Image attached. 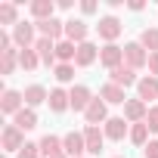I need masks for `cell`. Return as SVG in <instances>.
I'll return each mask as SVG.
<instances>
[{"instance_id":"7402d4cb","label":"cell","mask_w":158,"mask_h":158,"mask_svg":"<svg viewBox=\"0 0 158 158\" xmlns=\"http://www.w3.org/2000/svg\"><path fill=\"white\" fill-rule=\"evenodd\" d=\"M16 62H19V53H16V50H6V53H0V74H13Z\"/></svg>"},{"instance_id":"8992f818","label":"cell","mask_w":158,"mask_h":158,"mask_svg":"<svg viewBox=\"0 0 158 158\" xmlns=\"http://www.w3.org/2000/svg\"><path fill=\"white\" fill-rule=\"evenodd\" d=\"M124 115H127V121H133V124H139V121H146V102L143 99H127L124 102Z\"/></svg>"},{"instance_id":"1f68e13d","label":"cell","mask_w":158,"mask_h":158,"mask_svg":"<svg viewBox=\"0 0 158 158\" xmlns=\"http://www.w3.org/2000/svg\"><path fill=\"white\" fill-rule=\"evenodd\" d=\"M56 77H59V81H71V77H74V68H71L68 62H62V65H56Z\"/></svg>"},{"instance_id":"44dd1931","label":"cell","mask_w":158,"mask_h":158,"mask_svg":"<svg viewBox=\"0 0 158 158\" xmlns=\"http://www.w3.org/2000/svg\"><path fill=\"white\" fill-rule=\"evenodd\" d=\"M31 13H34L40 22L53 19V0H34V3H31Z\"/></svg>"},{"instance_id":"4dcf8cb0","label":"cell","mask_w":158,"mask_h":158,"mask_svg":"<svg viewBox=\"0 0 158 158\" xmlns=\"http://www.w3.org/2000/svg\"><path fill=\"white\" fill-rule=\"evenodd\" d=\"M19 158H40V146H34V143H25V146L19 149Z\"/></svg>"},{"instance_id":"d4e9b609","label":"cell","mask_w":158,"mask_h":158,"mask_svg":"<svg viewBox=\"0 0 158 158\" xmlns=\"http://www.w3.org/2000/svg\"><path fill=\"white\" fill-rule=\"evenodd\" d=\"M102 99H106V102H124L127 96H124V87H118V84H106V87H102Z\"/></svg>"},{"instance_id":"f1b7e54d","label":"cell","mask_w":158,"mask_h":158,"mask_svg":"<svg viewBox=\"0 0 158 158\" xmlns=\"http://www.w3.org/2000/svg\"><path fill=\"white\" fill-rule=\"evenodd\" d=\"M146 136H149V127H146V121H143V124H133V130H130V139H133L136 146H146Z\"/></svg>"},{"instance_id":"5bb4252c","label":"cell","mask_w":158,"mask_h":158,"mask_svg":"<svg viewBox=\"0 0 158 158\" xmlns=\"http://www.w3.org/2000/svg\"><path fill=\"white\" fill-rule=\"evenodd\" d=\"M37 28H40V34H44V37L56 40V37L65 31V22H59V19H47V22H37Z\"/></svg>"},{"instance_id":"836d02e7","label":"cell","mask_w":158,"mask_h":158,"mask_svg":"<svg viewBox=\"0 0 158 158\" xmlns=\"http://www.w3.org/2000/svg\"><path fill=\"white\" fill-rule=\"evenodd\" d=\"M143 155L146 158H158V143H146L143 146Z\"/></svg>"},{"instance_id":"2e32d148","label":"cell","mask_w":158,"mask_h":158,"mask_svg":"<svg viewBox=\"0 0 158 158\" xmlns=\"http://www.w3.org/2000/svg\"><path fill=\"white\" fill-rule=\"evenodd\" d=\"M16 127L25 133V130H34L37 127V115L31 112V109H22V112H16Z\"/></svg>"},{"instance_id":"3957f363","label":"cell","mask_w":158,"mask_h":158,"mask_svg":"<svg viewBox=\"0 0 158 158\" xmlns=\"http://www.w3.org/2000/svg\"><path fill=\"white\" fill-rule=\"evenodd\" d=\"M99 59H102V65L112 71V68H118V65L124 62V50H121V47H115V44H109V47H102Z\"/></svg>"},{"instance_id":"d6986e66","label":"cell","mask_w":158,"mask_h":158,"mask_svg":"<svg viewBox=\"0 0 158 158\" xmlns=\"http://www.w3.org/2000/svg\"><path fill=\"white\" fill-rule=\"evenodd\" d=\"M3 149H10V152H13V149H22V130H19L16 124L3 130Z\"/></svg>"},{"instance_id":"e575fe53","label":"cell","mask_w":158,"mask_h":158,"mask_svg":"<svg viewBox=\"0 0 158 158\" xmlns=\"http://www.w3.org/2000/svg\"><path fill=\"white\" fill-rule=\"evenodd\" d=\"M81 10L90 16V13H96V3H93V0H84V3H81Z\"/></svg>"},{"instance_id":"e0dca14e","label":"cell","mask_w":158,"mask_h":158,"mask_svg":"<svg viewBox=\"0 0 158 158\" xmlns=\"http://www.w3.org/2000/svg\"><path fill=\"white\" fill-rule=\"evenodd\" d=\"M124 133H127L124 118H109V121H106V136H109V139H124Z\"/></svg>"},{"instance_id":"603a6c76","label":"cell","mask_w":158,"mask_h":158,"mask_svg":"<svg viewBox=\"0 0 158 158\" xmlns=\"http://www.w3.org/2000/svg\"><path fill=\"white\" fill-rule=\"evenodd\" d=\"M19 102H22V96H19L16 90H6V93H3V99H0V109H3V112H22V109H19Z\"/></svg>"},{"instance_id":"4fadbf2b","label":"cell","mask_w":158,"mask_h":158,"mask_svg":"<svg viewBox=\"0 0 158 158\" xmlns=\"http://www.w3.org/2000/svg\"><path fill=\"white\" fill-rule=\"evenodd\" d=\"M74 62L81 65V68H84V65H93V62H96V47L87 44V40L77 44V56H74Z\"/></svg>"},{"instance_id":"8d00e7d4","label":"cell","mask_w":158,"mask_h":158,"mask_svg":"<svg viewBox=\"0 0 158 158\" xmlns=\"http://www.w3.org/2000/svg\"><path fill=\"white\" fill-rule=\"evenodd\" d=\"M56 158H65V152H62V155H56Z\"/></svg>"},{"instance_id":"d6a6232c","label":"cell","mask_w":158,"mask_h":158,"mask_svg":"<svg viewBox=\"0 0 158 158\" xmlns=\"http://www.w3.org/2000/svg\"><path fill=\"white\" fill-rule=\"evenodd\" d=\"M146 127H149V130H158V109H149V115H146Z\"/></svg>"},{"instance_id":"cb8c5ba5","label":"cell","mask_w":158,"mask_h":158,"mask_svg":"<svg viewBox=\"0 0 158 158\" xmlns=\"http://www.w3.org/2000/svg\"><path fill=\"white\" fill-rule=\"evenodd\" d=\"M74 56H77V47H74L71 40H59V44H56V59L68 62V59H74Z\"/></svg>"},{"instance_id":"9a60e30c","label":"cell","mask_w":158,"mask_h":158,"mask_svg":"<svg viewBox=\"0 0 158 158\" xmlns=\"http://www.w3.org/2000/svg\"><path fill=\"white\" fill-rule=\"evenodd\" d=\"M84 115H87V121H90L93 127H96L99 121H106V99H93V102L87 106V112H84Z\"/></svg>"},{"instance_id":"7c38bea8","label":"cell","mask_w":158,"mask_h":158,"mask_svg":"<svg viewBox=\"0 0 158 158\" xmlns=\"http://www.w3.org/2000/svg\"><path fill=\"white\" fill-rule=\"evenodd\" d=\"M40 152H44L47 158H56V155H62L65 149H62V139H59V136H53V133H47V136L40 139Z\"/></svg>"},{"instance_id":"ffe728a7","label":"cell","mask_w":158,"mask_h":158,"mask_svg":"<svg viewBox=\"0 0 158 158\" xmlns=\"http://www.w3.org/2000/svg\"><path fill=\"white\" fill-rule=\"evenodd\" d=\"M136 87H139V99H155L158 96V77H143Z\"/></svg>"},{"instance_id":"4316f807","label":"cell","mask_w":158,"mask_h":158,"mask_svg":"<svg viewBox=\"0 0 158 158\" xmlns=\"http://www.w3.org/2000/svg\"><path fill=\"white\" fill-rule=\"evenodd\" d=\"M44 99H50L44 87H37V84H34V87H28V90H25V102H28V106H40Z\"/></svg>"},{"instance_id":"484cf974","label":"cell","mask_w":158,"mask_h":158,"mask_svg":"<svg viewBox=\"0 0 158 158\" xmlns=\"http://www.w3.org/2000/svg\"><path fill=\"white\" fill-rule=\"evenodd\" d=\"M37 62H40V56H37L34 50H19V65H22L25 71H31V68H37Z\"/></svg>"},{"instance_id":"8fae6325","label":"cell","mask_w":158,"mask_h":158,"mask_svg":"<svg viewBox=\"0 0 158 158\" xmlns=\"http://www.w3.org/2000/svg\"><path fill=\"white\" fill-rule=\"evenodd\" d=\"M133 81H136V74H133L130 65H118V68H112V84H118V87H130Z\"/></svg>"},{"instance_id":"6da1fadb","label":"cell","mask_w":158,"mask_h":158,"mask_svg":"<svg viewBox=\"0 0 158 158\" xmlns=\"http://www.w3.org/2000/svg\"><path fill=\"white\" fill-rule=\"evenodd\" d=\"M124 59H127V65H130L133 71L143 68V65H149V56H146L143 44H127V47H124Z\"/></svg>"},{"instance_id":"5b68a950","label":"cell","mask_w":158,"mask_h":158,"mask_svg":"<svg viewBox=\"0 0 158 158\" xmlns=\"http://www.w3.org/2000/svg\"><path fill=\"white\" fill-rule=\"evenodd\" d=\"M34 53L40 56L44 65H53V62H56V44H53L50 37H40V40L34 44Z\"/></svg>"},{"instance_id":"52a82bcc","label":"cell","mask_w":158,"mask_h":158,"mask_svg":"<svg viewBox=\"0 0 158 158\" xmlns=\"http://www.w3.org/2000/svg\"><path fill=\"white\" fill-rule=\"evenodd\" d=\"M99 37H106V40H115L118 34H121V22L115 19V16H106V19H99Z\"/></svg>"},{"instance_id":"f546056e","label":"cell","mask_w":158,"mask_h":158,"mask_svg":"<svg viewBox=\"0 0 158 158\" xmlns=\"http://www.w3.org/2000/svg\"><path fill=\"white\" fill-rule=\"evenodd\" d=\"M0 22L19 25V22H16V6H13V3H0Z\"/></svg>"},{"instance_id":"7a4b0ae2","label":"cell","mask_w":158,"mask_h":158,"mask_svg":"<svg viewBox=\"0 0 158 158\" xmlns=\"http://www.w3.org/2000/svg\"><path fill=\"white\" fill-rule=\"evenodd\" d=\"M62 149H65V155L81 158V152H87V139H84V133H68V136L62 139Z\"/></svg>"},{"instance_id":"83f0119b","label":"cell","mask_w":158,"mask_h":158,"mask_svg":"<svg viewBox=\"0 0 158 158\" xmlns=\"http://www.w3.org/2000/svg\"><path fill=\"white\" fill-rule=\"evenodd\" d=\"M139 44H143V47H149L152 53H158V28H146V31H143V37H139Z\"/></svg>"},{"instance_id":"277c9868","label":"cell","mask_w":158,"mask_h":158,"mask_svg":"<svg viewBox=\"0 0 158 158\" xmlns=\"http://www.w3.org/2000/svg\"><path fill=\"white\" fill-rule=\"evenodd\" d=\"M13 37H16V44H19L22 50H31V40H34V25L19 22V25L13 28Z\"/></svg>"},{"instance_id":"ba28073f","label":"cell","mask_w":158,"mask_h":158,"mask_svg":"<svg viewBox=\"0 0 158 158\" xmlns=\"http://www.w3.org/2000/svg\"><path fill=\"white\" fill-rule=\"evenodd\" d=\"M84 139H87V152H90V155H99V152H102V139H106V136H102L99 127L90 124V127L84 130Z\"/></svg>"},{"instance_id":"30bf717a","label":"cell","mask_w":158,"mask_h":158,"mask_svg":"<svg viewBox=\"0 0 158 158\" xmlns=\"http://www.w3.org/2000/svg\"><path fill=\"white\" fill-rule=\"evenodd\" d=\"M65 34H68V40L74 44H84V37H87V22H81V19H71V22H65Z\"/></svg>"},{"instance_id":"d590c367","label":"cell","mask_w":158,"mask_h":158,"mask_svg":"<svg viewBox=\"0 0 158 158\" xmlns=\"http://www.w3.org/2000/svg\"><path fill=\"white\" fill-rule=\"evenodd\" d=\"M149 68H152V74H158V53L149 56Z\"/></svg>"},{"instance_id":"ac0fdd59","label":"cell","mask_w":158,"mask_h":158,"mask_svg":"<svg viewBox=\"0 0 158 158\" xmlns=\"http://www.w3.org/2000/svg\"><path fill=\"white\" fill-rule=\"evenodd\" d=\"M47 102H50V109H53V112H65V109L71 106V99H68V93H65V90H50V99H47Z\"/></svg>"},{"instance_id":"9c48e42d","label":"cell","mask_w":158,"mask_h":158,"mask_svg":"<svg viewBox=\"0 0 158 158\" xmlns=\"http://www.w3.org/2000/svg\"><path fill=\"white\" fill-rule=\"evenodd\" d=\"M68 99H71V109H74V112H87V106L93 102L87 87H74V90L68 93Z\"/></svg>"}]
</instances>
